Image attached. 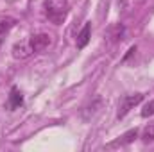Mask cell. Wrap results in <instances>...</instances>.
Returning a JSON list of instances; mask_svg holds the SVG:
<instances>
[{
	"instance_id": "cell-1",
	"label": "cell",
	"mask_w": 154,
	"mask_h": 152,
	"mask_svg": "<svg viewBox=\"0 0 154 152\" xmlns=\"http://www.w3.org/2000/svg\"><path fill=\"white\" fill-rule=\"evenodd\" d=\"M43 7L47 18L56 25H61L68 14V0H45Z\"/></svg>"
},
{
	"instance_id": "cell-2",
	"label": "cell",
	"mask_w": 154,
	"mask_h": 152,
	"mask_svg": "<svg viewBox=\"0 0 154 152\" xmlns=\"http://www.w3.org/2000/svg\"><path fill=\"white\" fill-rule=\"evenodd\" d=\"M143 100V93H133V95H125L122 100H120V106H118V118H124L125 114L129 113L134 106H138L140 102Z\"/></svg>"
},
{
	"instance_id": "cell-3",
	"label": "cell",
	"mask_w": 154,
	"mask_h": 152,
	"mask_svg": "<svg viewBox=\"0 0 154 152\" xmlns=\"http://www.w3.org/2000/svg\"><path fill=\"white\" fill-rule=\"evenodd\" d=\"M29 43H31V48H32V52H43L45 48H48V47H50L52 39H50V36H48V34H45V32H39V34L31 36Z\"/></svg>"
},
{
	"instance_id": "cell-4",
	"label": "cell",
	"mask_w": 154,
	"mask_h": 152,
	"mask_svg": "<svg viewBox=\"0 0 154 152\" xmlns=\"http://www.w3.org/2000/svg\"><path fill=\"white\" fill-rule=\"evenodd\" d=\"M31 54H32V48H31L29 41H22V43H16L13 47V57L14 59H27Z\"/></svg>"
},
{
	"instance_id": "cell-5",
	"label": "cell",
	"mask_w": 154,
	"mask_h": 152,
	"mask_svg": "<svg viewBox=\"0 0 154 152\" xmlns=\"http://www.w3.org/2000/svg\"><path fill=\"white\" fill-rule=\"evenodd\" d=\"M90 34H91V23H84V27L81 29V32L77 34V48H84L90 41Z\"/></svg>"
},
{
	"instance_id": "cell-6",
	"label": "cell",
	"mask_w": 154,
	"mask_h": 152,
	"mask_svg": "<svg viewBox=\"0 0 154 152\" xmlns=\"http://www.w3.org/2000/svg\"><path fill=\"white\" fill-rule=\"evenodd\" d=\"M136 138H138V129H131V131H127L125 134H122L113 145H127V143L134 141Z\"/></svg>"
},
{
	"instance_id": "cell-7",
	"label": "cell",
	"mask_w": 154,
	"mask_h": 152,
	"mask_svg": "<svg viewBox=\"0 0 154 152\" xmlns=\"http://www.w3.org/2000/svg\"><path fill=\"white\" fill-rule=\"evenodd\" d=\"M22 102H23L22 93H20L16 88H13V90H11V95H9V108H11V109H16V108L22 106Z\"/></svg>"
},
{
	"instance_id": "cell-8",
	"label": "cell",
	"mask_w": 154,
	"mask_h": 152,
	"mask_svg": "<svg viewBox=\"0 0 154 152\" xmlns=\"http://www.w3.org/2000/svg\"><path fill=\"white\" fill-rule=\"evenodd\" d=\"M13 23H14L13 18H9V16H2V18H0V34H4L5 31H9V29L13 27Z\"/></svg>"
},
{
	"instance_id": "cell-9",
	"label": "cell",
	"mask_w": 154,
	"mask_h": 152,
	"mask_svg": "<svg viewBox=\"0 0 154 152\" xmlns=\"http://www.w3.org/2000/svg\"><path fill=\"white\" fill-rule=\"evenodd\" d=\"M142 140H143V141H154V123L147 125V127L143 129V132H142Z\"/></svg>"
},
{
	"instance_id": "cell-10",
	"label": "cell",
	"mask_w": 154,
	"mask_h": 152,
	"mask_svg": "<svg viewBox=\"0 0 154 152\" xmlns=\"http://www.w3.org/2000/svg\"><path fill=\"white\" fill-rule=\"evenodd\" d=\"M151 114H154V100H151V102L143 108V111H142V116H143V118H147V116H151Z\"/></svg>"
},
{
	"instance_id": "cell-11",
	"label": "cell",
	"mask_w": 154,
	"mask_h": 152,
	"mask_svg": "<svg viewBox=\"0 0 154 152\" xmlns=\"http://www.w3.org/2000/svg\"><path fill=\"white\" fill-rule=\"evenodd\" d=\"M2 36H4V34H0V45H2Z\"/></svg>"
}]
</instances>
